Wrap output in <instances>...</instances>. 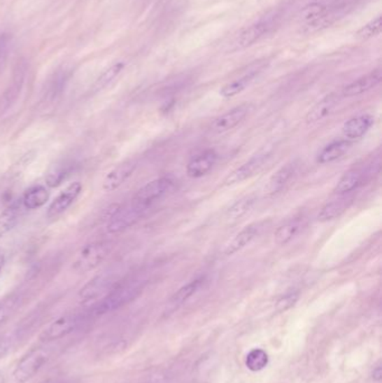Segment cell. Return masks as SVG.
<instances>
[{"mask_svg":"<svg viewBox=\"0 0 382 383\" xmlns=\"http://www.w3.org/2000/svg\"><path fill=\"white\" fill-rule=\"evenodd\" d=\"M145 284L146 283L141 279H130L115 284V287L100 302H97L93 308V313L96 315H104L124 307L143 293Z\"/></svg>","mask_w":382,"mask_h":383,"instance_id":"6da1fadb","label":"cell"},{"mask_svg":"<svg viewBox=\"0 0 382 383\" xmlns=\"http://www.w3.org/2000/svg\"><path fill=\"white\" fill-rule=\"evenodd\" d=\"M52 354H53V347L50 345V343H45V345H41L29 350L22 356L13 371L14 382H29L37 373L40 372L43 368L45 367L48 362L51 360Z\"/></svg>","mask_w":382,"mask_h":383,"instance_id":"7a4b0ae2","label":"cell"},{"mask_svg":"<svg viewBox=\"0 0 382 383\" xmlns=\"http://www.w3.org/2000/svg\"><path fill=\"white\" fill-rule=\"evenodd\" d=\"M109 252L110 244L104 241L87 244L76 253L72 268L79 274L92 272L106 260Z\"/></svg>","mask_w":382,"mask_h":383,"instance_id":"3957f363","label":"cell"},{"mask_svg":"<svg viewBox=\"0 0 382 383\" xmlns=\"http://www.w3.org/2000/svg\"><path fill=\"white\" fill-rule=\"evenodd\" d=\"M149 207L141 204L132 200V203L117 207V210L110 218L107 224V231L110 235L124 232L135 225L146 212Z\"/></svg>","mask_w":382,"mask_h":383,"instance_id":"277c9868","label":"cell"},{"mask_svg":"<svg viewBox=\"0 0 382 383\" xmlns=\"http://www.w3.org/2000/svg\"><path fill=\"white\" fill-rule=\"evenodd\" d=\"M83 319L85 317L82 316L81 314L63 315L46 326L45 330L40 334V341L43 343H52L64 339L79 328Z\"/></svg>","mask_w":382,"mask_h":383,"instance_id":"5b68a950","label":"cell"},{"mask_svg":"<svg viewBox=\"0 0 382 383\" xmlns=\"http://www.w3.org/2000/svg\"><path fill=\"white\" fill-rule=\"evenodd\" d=\"M279 17L278 13H271L262 17L258 22H253V25L248 26L236 39L238 48H246L258 42L259 39L273 31L278 24Z\"/></svg>","mask_w":382,"mask_h":383,"instance_id":"8992f818","label":"cell"},{"mask_svg":"<svg viewBox=\"0 0 382 383\" xmlns=\"http://www.w3.org/2000/svg\"><path fill=\"white\" fill-rule=\"evenodd\" d=\"M270 157L269 149H262L256 155H253L250 160L246 162L243 165L236 168V171L232 172L228 177L225 179L223 185L225 186H231V185L239 184L246 179L253 176L260 168L264 166V162H267Z\"/></svg>","mask_w":382,"mask_h":383,"instance_id":"52a82bcc","label":"cell"},{"mask_svg":"<svg viewBox=\"0 0 382 383\" xmlns=\"http://www.w3.org/2000/svg\"><path fill=\"white\" fill-rule=\"evenodd\" d=\"M173 186H174V182L169 177L154 179L152 182L143 185V188L138 190L135 194L134 201L146 205V207H150L154 202L162 199L164 195L169 193Z\"/></svg>","mask_w":382,"mask_h":383,"instance_id":"ba28073f","label":"cell"},{"mask_svg":"<svg viewBox=\"0 0 382 383\" xmlns=\"http://www.w3.org/2000/svg\"><path fill=\"white\" fill-rule=\"evenodd\" d=\"M113 279L106 274H99L97 277L90 280L83 288L80 291V302L83 304H92L99 302L115 287Z\"/></svg>","mask_w":382,"mask_h":383,"instance_id":"9c48e42d","label":"cell"},{"mask_svg":"<svg viewBox=\"0 0 382 383\" xmlns=\"http://www.w3.org/2000/svg\"><path fill=\"white\" fill-rule=\"evenodd\" d=\"M26 76H27L26 62H18L13 74L12 83H9L7 89L0 97V110H7L9 106H12L16 102L25 84Z\"/></svg>","mask_w":382,"mask_h":383,"instance_id":"30bf717a","label":"cell"},{"mask_svg":"<svg viewBox=\"0 0 382 383\" xmlns=\"http://www.w3.org/2000/svg\"><path fill=\"white\" fill-rule=\"evenodd\" d=\"M82 188L83 186L80 182H74L69 185L68 188L63 190L48 207V213H46L48 218H57L68 210L69 207L79 197Z\"/></svg>","mask_w":382,"mask_h":383,"instance_id":"8fae6325","label":"cell"},{"mask_svg":"<svg viewBox=\"0 0 382 383\" xmlns=\"http://www.w3.org/2000/svg\"><path fill=\"white\" fill-rule=\"evenodd\" d=\"M251 104H243L229 110L220 117L215 118L211 125V130L215 134H223L238 126L250 112Z\"/></svg>","mask_w":382,"mask_h":383,"instance_id":"7c38bea8","label":"cell"},{"mask_svg":"<svg viewBox=\"0 0 382 383\" xmlns=\"http://www.w3.org/2000/svg\"><path fill=\"white\" fill-rule=\"evenodd\" d=\"M137 168V164L134 160H127L115 166L111 171L108 172L102 182V190L106 192H113L118 190L127 179L132 176Z\"/></svg>","mask_w":382,"mask_h":383,"instance_id":"4fadbf2b","label":"cell"},{"mask_svg":"<svg viewBox=\"0 0 382 383\" xmlns=\"http://www.w3.org/2000/svg\"><path fill=\"white\" fill-rule=\"evenodd\" d=\"M353 202V192H352V193L340 194V195H337V197H335L334 200H332L331 202H327V203L320 209L318 216V221L327 222L339 218V216H342L343 213L348 211V207H351Z\"/></svg>","mask_w":382,"mask_h":383,"instance_id":"5bb4252c","label":"cell"},{"mask_svg":"<svg viewBox=\"0 0 382 383\" xmlns=\"http://www.w3.org/2000/svg\"><path fill=\"white\" fill-rule=\"evenodd\" d=\"M217 160V153L213 149H208L190 160L186 167V173L192 179H201L211 171Z\"/></svg>","mask_w":382,"mask_h":383,"instance_id":"9a60e30c","label":"cell"},{"mask_svg":"<svg viewBox=\"0 0 382 383\" xmlns=\"http://www.w3.org/2000/svg\"><path fill=\"white\" fill-rule=\"evenodd\" d=\"M264 228V223L262 222H258V223L249 224L247 227L240 231L238 235L234 237L232 240L229 242L227 246H225L223 253L225 256H232L240 250L243 249L246 246L250 244L253 239L256 238L259 232L262 231Z\"/></svg>","mask_w":382,"mask_h":383,"instance_id":"2e32d148","label":"cell"},{"mask_svg":"<svg viewBox=\"0 0 382 383\" xmlns=\"http://www.w3.org/2000/svg\"><path fill=\"white\" fill-rule=\"evenodd\" d=\"M381 78L382 73L379 69L372 71L367 76H361L355 81L351 82L346 87H344L342 95L346 97V98H351V97L363 95V93L368 92L371 89L376 88L381 82Z\"/></svg>","mask_w":382,"mask_h":383,"instance_id":"e0dca14e","label":"cell"},{"mask_svg":"<svg viewBox=\"0 0 382 383\" xmlns=\"http://www.w3.org/2000/svg\"><path fill=\"white\" fill-rule=\"evenodd\" d=\"M374 118L370 115H361L351 118L343 126V134L348 140L360 139L374 126Z\"/></svg>","mask_w":382,"mask_h":383,"instance_id":"ac0fdd59","label":"cell"},{"mask_svg":"<svg viewBox=\"0 0 382 383\" xmlns=\"http://www.w3.org/2000/svg\"><path fill=\"white\" fill-rule=\"evenodd\" d=\"M23 209L22 202H13L12 204H9L0 213V238H3V235H7L17 225L23 216Z\"/></svg>","mask_w":382,"mask_h":383,"instance_id":"d6986e66","label":"cell"},{"mask_svg":"<svg viewBox=\"0 0 382 383\" xmlns=\"http://www.w3.org/2000/svg\"><path fill=\"white\" fill-rule=\"evenodd\" d=\"M50 199V192L44 185H33L29 190H26L22 197V204L26 210H37Z\"/></svg>","mask_w":382,"mask_h":383,"instance_id":"ffe728a7","label":"cell"},{"mask_svg":"<svg viewBox=\"0 0 382 383\" xmlns=\"http://www.w3.org/2000/svg\"><path fill=\"white\" fill-rule=\"evenodd\" d=\"M71 74H72V71L68 67H61L59 70L55 71L46 83L45 98L54 100L57 97H59L66 87Z\"/></svg>","mask_w":382,"mask_h":383,"instance_id":"44dd1931","label":"cell"},{"mask_svg":"<svg viewBox=\"0 0 382 383\" xmlns=\"http://www.w3.org/2000/svg\"><path fill=\"white\" fill-rule=\"evenodd\" d=\"M350 147H351L350 140H337V141H333V143L325 146L320 151L316 160L320 165H325V164L335 162V160H340L341 157L346 154Z\"/></svg>","mask_w":382,"mask_h":383,"instance_id":"7402d4cb","label":"cell"},{"mask_svg":"<svg viewBox=\"0 0 382 383\" xmlns=\"http://www.w3.org/2000/svg\"><path fill=\"white\" fill-rule=\"evenodd\" d=\"M337 100H339V98L337 95H330L318 101V104H315L312 109L307 112L306 123L309 125H312V123L323 120L324 118L327 117L333 111L335 106H337Z\"/></svg>","mask_w":382,"mask_h":383,"instance_id":"603a6c76","label":"cell"},{"mask_svg":"<svg viewBox=\"0 0 382 383\" xmlns=\"http://www.w3.org/2000/svg\"><path fill=\"white\" fill-rule=\"evenodd\" d=\"M365 174L360 169H350L343 174V176L339 179V182L335 185L334 192L337 195L340 194L352 193L354 190L359 188L360 185L362 184Z\"/></svg>","mask_w":382,"mask_h":383,"instance_id":"cb8c5ba5","label":"cell"},{"mask_svg":"<svg viewBox=\"0 0 382 383\" xmlns=\"http://www.w3.org/2000/svg\"><path fill=\"white\" fill-rule=\"evenodd\" d=\"M295 162H290L283 166L281 169L274 174L267 185V192L270 195H275L283 190L287 182L292 179V174L295 173Z\"/></svg>","mask_w":382,"mask_h":383,"instance_id":"d4e9b609","label":"cell"},{"mask_svg":"<svg viewBox=\"0 0 382 383\" xmlns=\"http://www.w3.org/2000/svg\"><path fill=\"white\" fill-rule=\"evenodd\" d=\"M73 167V162H68V160H64V162L54 165L46 175V184L50 188H57L59 185L62 184L63 181H65L66 177L72 173Z\"/></svg>","mask_w":382,"mask_h":383,"instance_id":"484cf974","label":"cell"},{"mask_svg":"<svg viewBox=\"0 0 382 383\" xmlns=\"http://www.w3.org/2000/svg\"><path fill=\"white\" fill-rule=\"evenodd\" d=\"M258 72L259 69H253L242 78L225 84V87L220 91V95H222L223 98H234L248 87V84L250 83L251 80L258 74Z\"/></svg>","mask_w":382,"mask_h":383,"instance_id":"4316f807","label":"cell"},{"mask_svg":"<svg viewBox=\"0 0 382 383\" xmlns=\"http://www.w3.org/2000/svg\"><path fill=\"white\" fill-rule=\"evenodd\" d=\"M301 229V221L299 220H292L283 224L278 229L276 230L275 242L278 246H286L294 239L298 231Z\"/></svg>","mask_w":382,"mask_h":383,"instance_id":"83f0119b","label":"cell"},{"mask_svg":"<svg viewBox=\"0 0 382 383\" xmlns=\"http://www.w3.org/2000/svg\"><path fill=\"white\" fill-rule=\"evenodd\" d=\"M256 201L257 197L253 195L246 196L243 199L236 201V203L231 205V207H229L228 211H227V214H225L227 218L230 220V221H234V220H238V218H242L248 211L250 210L251 207H253V204L256 203Z\"/></svg>","mask_w":382,"mask_h":383,"instance_id":"f1b7e54d","label":"cell"},{"mask_svg":"<svg viewBox=\"0 0 382 383\" xmlns=\"http://www.w3.org/2000/svg\"><path fill=\"white\" fill-rule=\"evenodd\" d=\"M201 285H202V278L192 280L191 283H188V285L183 286L182 288L178 289V291L173 295V297H171V305H182L183 302H185L188 298H191V297L193 296L197 291H199Z\"/></svg>","mask_w":382,"mask_h":383,"instance_id":"f546056e","label":"cell"},{"mask_svg":"<svg viewBox=\"0 0 382 383\" xmlns=\"http://www.w3.org/2000/svg\"><path fill=\"white\" fill-rule=\"evenodd\" d=\"M267 364L268 354L262 349H253L248 353L247 358H246V365L253 372L262 371L267 367Z\"/></svg>","mask_w":382,"mask_h":383,"instance_id":"4dcf8cb0","label":"cell"},{"mask_svg":"<svg viewBox=\"0 0 382 383\" xmlns=\"http://www.w3.org/2000/svg\"><path fill=\"white\" fill-rule=\"evenodd\" d=\"M382 20L381 16H378L374 20L365 24V26L360 28L359 31L355 33V37L360 41H368V39H374L378 36L381 33Z\"/></svg>","mask_w":382,"mask_h":383,"instance_id":"1f68e13d","label":"cell"},{"mask_svg":"<svg viewBox=\"0 0 382 383\" xmlns=\"http://www.w3.org/2000/svg\"><path fill=\"white\" fill-rule=\"evenodd\" d=\"M124 63H115V65L109 67V69H108L107 71H104V72L102 73L101 76L97 80L93 89L96 90V91H99V90L107 87L108 84L111 83V82L120 74L121 71L124 70Z\"/></svg>","mask_w":382,"mask_h":383,"instance_id":"d6a6232c","label":"cell"},{"mask_svg":"<svg viewBox=\"0 0 382 383\" xmlns=\"http://www.w3.org/2000/svg\"><path fill=\"white\" fill-rule=\"evenodd\" d=\"M13 37L10 34H0V73L3 72L12 50Z\"/></svg>","mask_w":382,"mask_h":383,"instance_id":"836d02e7","label":"cell"},{"mask_svg":"<svg viewBox=\"0 0 382 383\" xmlns=\"http://www.w3.org/2000/svg\"><path fill=\"white\" fill-rule=\"evenodd\" d=\"M17 302L18 300L16 297H8L0 302V326L7 322V319L16 311Z\"/></svg>","mask_w":382,"mask_h":383,"instance_id":"e575fe53","label":"cell"},{"mask_svg":"<svg viewBox=\"0 0 382 383\" xmlns=\"http://www.w3.org/2000/svg\"><path fill=\"white\" fill-rule=\"evenodd\" d=\"M17 339L15 334L12 335H0V358H3L13 350Z\"/></svg>","mask_w":382,"mask_h":383,"instance_id":"d590c367","label":"cell"},{"mask_svg":"<svg viewBox=\"0 0 382 383\" xmlns=\"http://www.w3.org/2000/svg\"><path fill=\"white\" fill-rule=\"evenodd\" d=\"M297 300V293H290V294H286L285 296L281 297V300L276 304V308H277V311L278 312L287 311V309H290V308L295 305Z\"/></svg>","mask_w":382,"mask_h":383,"instance_id":"8d00e7d4","label":"cell"},{"mask_svg":"<svg viewBox=\"0 0 382 383\" xmlns=\"http://www.w3.org/2000/svg\"><path fill=\"white\" fill-rule=\"evenodd\" d=\"M372 378H374V380L376 381V382H380V381H381V378H382L381 367H376V369L374 370V372H372Z\"/></svg>","mask_w":382,"mask_h":383,"instance_id":"74e56055","label":"cell"},{"mask_svg":"<svg viewBox=\"0 0 382 383\" xmlns=\"http://www.w3.org/2000/svg\"><path fill=\"white\" fill-rule=\"evenodd\" d=\"M5 263H6V255H5V252L0 250V272L5 267Z\"/></svg>","mask_w":382,"mask_h":383,"instance_id":"f35d334b","label":"cell"},{"mask_svg":"<svg viewBox=\"0 0 382 383\" xmlns=\"http://www.w3.org/2000/svg\"><path fill=\"white\" fill-rule=\"evenodd\" d=\"M0 383H6V379H5V377L1 373H0Z\"/></svg>","mask_w":382,"mask_h":383,"instance_id":"ab89813d","label":"cell"},{"mask_svg":"<svg viewBox=\"0 0 382 383\" xmlns=\"http://www.w3.org/2000/svg\"><path fill=\"white\" fill-rule=\"evenodd\" d=\"M54 383H68V382H62V381H57V382H54Z\"/></svg>","mask_w":382,"mask_h":383,"instance_id":"60d3db41","label":"cell"}]
</instances>
